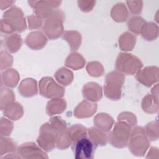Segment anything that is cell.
Wrapping results in <instances>:
<instances>
[{
  "instance_id": "obj_33",
  "label": "cell",
  "mask_w": 159,
  "mask_h": 159,
  "mask_svg": "<svg viewBox=\"0 0 159 159\" xmlns=\"http://www.w3.org/2000/svg\"><path fill=\"white\" fill-rule=\"evenodd\" d=\"M145 134L151 141L157 140L158 139V121H152L148 123L144 129Z\"/></svg>"
},
{
  "instance_id": "obj_34",
  "label": "cell",
  "mask_w": 159,
  "mask_h": 159,
  "mask_svg": "<svg viewBox=\"0 0 159 159\" xmlns=\"http://www.w3.org/2000/svg\"><path fill=\"white\" fill-rule=\"evenodd\" d=\"M72 145V141L67 132L66 129L59 133L56 147L59 150H65Z\"/></svg>"
},
{
  "instance_id": "obj_40",
  "label": "cell",
  "mask_w": 159,
  "mask_h": 159,
  "mask_svg": "<svg viewBox=\"0 0 159 159\" xmlns=\"http://www.w3.org/2000/svg\"><path fill=\"white\" fill-rule=\"evenodd\" d=\"M147 158H158V148L152 147L150 148V150L148 152V154L146 157Z\"/></svg>"
},
{
  "instance_id": "obj_17",
  "label": "cell",
  "mask_w": 159,
  "mask_h": 159,
  "mask_svg": "<svg viewBox=\"0 0 159 159\" xmlns=\"http://www.w3.org/2000/svg\"><path fill=\"white\" fill-rule=\"evenodd\" d=\"M66 107V102L65 99L60 98H53L47 103L46 111L48 116H53L63 112Z\"/></svg>"
},
{
  "instance_id": "obj_35",
  "label": "cell",
  "mask_w": 159,
  "mask_h": 159,
  "mask_svg": "<svg viewBox=\"0 0 159 159\" xmlns=\"http://www.w3.org/2000/svg\"><path fill=\"white\" fill-rule=\"evenodd\" d=\"M86 70L89 75L94 77L101 76L104 73V68L98 61H91L88 63Z\"/></svg>"
},
{
  "instance_id": "obj_38",
  "label": "cell",
  "mask_w": 159,
  "mask_h": 159,
  "mask_svg": "<svg viewBox=\"0 0 159 159\" xmlns=\"http://www.w3.org/2000/svg\"><path fill=\"white\" fill-rule=\"evenodd\" d=\"M118 120H124L131 126H134L137 124V119L134 114L129 112H123L117 117Z\"/></svg>"
},
{
  "instance_id": "obj_13",
  "label": "cell",
  "mask_w": 159,
  "mask_h": 159,
  "mask_svg": "<svg viewBox=\"0 0 159 159\" xmlns=\"http://www.w3.org/2000/svg\"><path fill=\"white\" fill-rule=\"evenodd\" d=\"M97 110V104L87 100L82 101L75 109L74 116L77 118H88L93 116Z\"/></svg>"
},
{
  "instance_id": "obj_3",
  "label": "cell",
  "mask_w": 159,
  "mask_h": 159,
  "mask_svg": "<svg viewBox=\"0 0 159 159\" xmlns=\"http://www.w3.org/2000/svg\"><path fill=\"white\" fill-rule=\"evenodd\" d=\"M124 80V75L119 71H113L108 73L104 85V93L106 97L111 100L120 99Z\"/></svg>"
},
{
  "instance_id": "obj_18",
  "label": "cell",
  "mask_w": 159,
  "mask_h": 159,
  "mask_svg": "<svg viewBox=\"0 0 159 159\" xmlns=\"http://www.w3.org/2000/svg\"><path fill=\"white\" fill-rule=\"evenodd\" d=\"M19 78L18 72L13 68L7 69L1 74V83L4 86L9 88L16 87L19 81Z\"/></svg>"
},
{
  "instance_id": "obj_24",
  "label": "cell",
  "mask_w": 159,
  "mask_h": 159,
  "mask_svg": "<svg viewBox=\"0 0 159 159\" xmlns=\"http://www.w3.org/2000/svg\"><path fill=\"white\" fill-rule=\"evenodd\" d=\"M136 37L130 32L123 33L119 38L120 48L123 51H130L135 47Z\"/></svg>"
},
{
  "instance_id": "obj_39",
  "label": "cell",
  "mask_w": 159,
  "mask_h": 159,
  "mask_svg": "<svg viewBox=\"0 0 159 159\" xmlns=\"http://www.w3.org/2000/svg\"><path fill=\"white\" fill-rule=\"evenodd\" d=\"M29 28L30 29H35L40 28L42 25V19L36 15H32L27 17Z\"/></svg>"
},
{
  "instance_id": "obj_16",
  "label": "cell",
  "mask_w": 159,
  "mask_h": 159,
  "mask_svg": "<svg viewBox=\"0 0 159 159\" xmlns=\"http://www.w3.org/2000/svg\"><path fill=\"white\" fill-rule=\"evenodd\" d=\"M95 127L104 131L108 132L111 129L114 120L111 116L106 113H99L98 114L93 120Z\"/></svg>"
},
{
  "instance_id": "obj_23",
  "label": "cell",
  "mask_w": 159,
  "mask_h": 159,
  "mask_svg": "<svg viewBox=\"0 0 159 159\" xmlns=\"http://www.w3.org/2000/svg\"><path fill=\"white\" fill-rule=\"evenodd\" d=\"M140 34L146 40L151 41L155 40L158 35V25L153 22L145 23L142 27Z\"/></svg>"
},
{
  "instance_id": "obj_32",
  "label": "cell",
  "mask_w": 159,
  "mask_h": 159,
  "mask_svg": "<svg viewBox=\"0 0 159 159\" xmlns=\"http://www.w3.org/2000/svg\"><path fill=\"white\" fill-rule=\"evenodd\" d=\"M145 23V20L140 16H135L131 17L127 22V27L129 30L135 34L139 35L143 24Z\"/></svg>"
},
{
  "instance_id": "obj_20",
  "label": "cell",
  "mask_w": 159,
  "mask_h": 159,
  "mask_svg": "<svg viewBox=\"0 0 159 159\" xmlns=\"http://www.w3.org/2000/svg\"><path fill=\"white\" fill-rule=\"evenodd\" d=\"M62 38L69 44L71 50L75 51L78 49L81 43V35L80 33L75 30L66 31L63 33Z\"/></svg>"
},
{
  "instance_id": "obj_7",
  "label": "cell",
  "mask_w": 159,
  "mask_h": 159,
  "mask_svg": "<svg viewBox=\"0 0 159 159\" xmlns=\"http://www.w3.org/2000/svg\"><path fill=\"white\" fill-rule=\"evenodd\" d=\"M71 145L76 159L93 158L94 152L98 146L87 135L78 139Z\"/></svg>"
},
{
  "instance_id": "obj_15",
  "label": "cell",
  "mask_w": 159,
  "mask_h": 159,
  "mask_svg": "<svg viewBox=\"0 0 159 159\" xmlns=\"http://www.w3.org/2000/svg\"><path fill=\"white\" fill-rule=\"evenodd\" d=\"M19 93L24 97L30 98L37 94V82L32 78L23 80L18 88Z\"/></svg>"
},
{
  "instance_id": "obj_21",
  "label": "cell",
  "mask_w": 159,
  "mask_h": 159,
  "mask_svg": "<svg viewBox=\"0 0 159 159\" xmlns=\"http://www.w3.org/2000/svg\"><path fill=\"white\" fill-rule=\"evenodd\" d=\"M65 64L67 67L77 70L84 67L85 60L81 54L73 52L67 57Z\"/></svg>"
},
{
  "instance_id": "obj_25",
  "label": "cell",
  "mask_w": 159,
  "mask_h": 159,
  "mask_svg": "<svg viewBox=\"0 0 159 159\" xmlns=\"http://www.w3.org/2000/svg\"><path fill=\"white\" fill-rule=\"evenodd\" d=\"M142 108L143 111L148 114L158 112V99H155L152 94H147L142 99Z\"/></svg>"
},
{
  "instance_id": "obj_10",
  "label": "cell",
  "mask_w": 159,
  "mask_h": 159,
  "mask_svg": "<svg viewBox=\"0 0 159 159\" xmlns=\"http://www.w3.org/2000/svg\"><path fill=\"white\" fill-rule=\"evenodd\" d=\"M17 154L23 158H48V157L40 146L34 142H25L17 148Z\"/></svg>"
},
{
  "instance_id": "obj_9",
  "label": "cell",
  "mask_w": 159,
  "mask_h": 159,
  "mask_svg": "<svg viewBox=\"0 0 159 159\" xmlns=\"http://www.w3.org/2000/svg\"><path fill=\"white\" fill-rule=\"evenodd\" d=\"M13 29L14 32H23L26 29L25 19L20 9L14 7L5 12L3 14V19Z\"/></svg>"
},
{
  "instance_id": "obj_2",
  "label": "cell",
  "mask_w": 159,
  "mask_h": 159,
  "mask_svg": "<svg viewBox=\"0 0 159 159\" xmlns=\"http://www.w3.org/2000/svg\"><path fill=\"white\" fill-rule=\"evenodd\" d=\"M131 125L124 120H118L107 135L109 142L116 148H124L128 145L131 134Z\"/></svg>"
},
{
  "instance_id": "obj_28",
  "label": "cell",
  "mask_w": 159,
  "mask_h": 159,
  "mask_svg": "<svg viewBox=\"0 0 159 159\" xmlns=\"http://www.w3.org/2000/svg\"><path fill=\"white\" fill-rule=\"evenodd\" d=\"M67 132L72 141V143L78 139L86 136L88 133L87 129L81 124H74L66 129Z\"/></svg>"
},
{
  "instance_id": "obj_4",
  "label": "cell",
  "mask_w": 159,
  "mask_h": 159,
  "mask_svg": "<svg viewBox=\"0 0 159 159\" xmlns=\"http://www.w3.org/2000/svg\"><path fill=\"white\" fill-rule=\"evenodd\" d=\"M64 20L65 14L59 9L53 11L51 16L47 18L43 25V31L50 39H56L62 35Z\"/></svg>"
},
{
  "instance_id": "obj_26",
  "label": "cell",
  "mask_w": 159,
  "mask_h": 159,
  "mask_svg": "<svg viewBox=\"0 0 159 159\" xmlns=\"http://www.w3.org/2000/svg\"><path fill=\"white\" fill-rule=\"evenodd\" d=\"M22 43L21 37L17 34H12L5 39V46L11 53H16L20 48Z\"/></svg>"
},
{
  "instance_id": "obj_36",
  "label": "cell",
  "mask_w": 159,
  "mask_h": 159,
  "mask_svg": "<svg viewBox=\"0 0 159 159\" xmlns=\"http://www.w3.org/2000/svg\"><path fill=\"white\" fill-rule=\"evenodd\" d=\"M14 127L13 123L7 119L1 118V136H8L11 134Z\"/></svg>"
},
{
  "instance_id": "obj_12",
  "label": "cell",
  "mask_w": 159,
  "mask_h": 159,
  "mask_svg": "<svg viewBox=\"0 0 159 159\" xmlns=\"http://www.w3.org/2000/svg\"><path fill=\"white\" fill-rule=\"evenodd\" d=\"M82 94L86 100L92 102L100 101L102 97L101 86L94 82H89L84 84L82 89Z\"/></svg>"
},
{
  "instance_id": "obj_11",
  "label": "cell",
  "mask_w": 159,
  "mask_h": 159,
  "mask_svg": "<svg viewBox=\"0 0 159 159\" xmlns=\"http://www.w3.org/2000/svg\"><path fill=\"white\" fill-rule=\"evenodd\" d=\"M135 78L143 85L150 87L158 81V68L155 66H147L139 70L136 73Z\"/></svg>"
},
{
  "instance_id": "obj_37",
  "label": "cell",
  "mask_w": 159,
  "mask_h": 159,
  "mask_svg": "<svg viewBox=\"0 0 159 159\" xmlns=\"http://www.w3.org/2000/svg\"><path fill=\"white\" fill-rule=\"evenodd\" d=\"M13 62L12 57L6 51L1 52V70H3L11 66Z\"/></svg>"
},
{
  "instance_id": "obj_8",
  "label": "cell",
  "mask_w": 159,
  "mask_h": 159,
  "mask_svg": "<svg viewBox=\"0 0 159 159\" xmlns=\"http://www.w3.org/2000/svg\"><path fill=\"white\" fill-rule=\"evenodd\" d=\"M39 91L41 96L47 98H58L63 96L64 88L57 84L52 77H43L39 81Z\"/></svg>"
},
{
  "instance_id": "obj_31",
  "label": "cell",
  "mask_w": 159,
  "mask_h": 159,
  "mask_svg": "<svg viewBox=\"0 0 159 159\" xmlns=\"http://www.w3.org/2000/svg\"><path fill=\"white\" fill-rule=\"evenodd\" d=\"M16 150V145L14 141L10 138L1 137L0 156L1 158L5 154L12 153Z\"/></svg>"
},
{
  "instance_id": "obj_22",
  "label": "cell",
  "mask_w": 159,
  "mask_h": 159,
  "mask_svg": "<svg viewBox=\"0 0 159 159\" xmlns=\"http://www.w3.org/2000/svg\"><path fill=\"white\" fill-rule=\"evenodd\" d=\"M2 111L6 117L13 120L19 119L24 114L22 106L17 102H14Z\"/></svg>"
},
{
  "instance_id": "obj_29",
  "label": "cell",
  "mask_w": 159,
  "mask_h": 159,
  "mask_svg": "<svg viewBox=\"0 0 159 159\" xmlns=\"http://www.w3.org/2000/svg\"><path fill=\"white\" fill-rule=\"evenodd\" d=\"M111 17L117 22H122L127 20L128 12L122 3H118L113 7L111 11Z\"/></svg>"
},
{
  "instance_id": "obj_27",
  "label": "cell",
  "mask_w": 159,
  "mask_h": 159,
  "mask_svg": "<svg viewBox=\"0 0 159 159\" xmlns=\"http://www.w3.org/2000/svg\"><path fill=\"white\" fill-rule=\"evenodd\" d=\"M55 78L56 80L63 86H68L73 80V72L65 68L62 67L58 69L55 73Z\"/></svg>"
},
{
  "instance_id": "obj_1",
  "label": "cell",
  "mask_w": 159,
  "mask_h": 159,
  "mask_svg": "<svg viewBox=\"0 0 159 159\" xmlns=\"http://www.w3.org/2000/svg\"><path fill=\"white\" fill-rule=\"evenodd\" d=\"M150 141L144 128L137 126L131 131L128 142L129 149L135 156L143 157L150 147Z\"/></svg>"
},
{
  "instance_id": "obj_5",
  "label": "cell",
  "mask_w": 159,
  "mask_h": 159,
  "mask_svg": "<svg viewBox=\"0 0 159 159\" xmlns=\"http://www.w3.org/2000/svg\"><path fill=\"white\" fill-rule=\"evenodd\" d=\"M59 132L49 122L43 124L39 131L37 139L38 145L46 152L52 151L56 146Z\"/></svg>"
},
{
  "instance_id": "obj_30",
  "label": "cell",
  "mask_w": 159,
  "mask_h": 159,
  "mask_svg": "<svg viewBox=\"0 0 159 159\" xmlns=\"http://www.w3.org/2000/svg\"><path fill=\"white\" fill-rule=\"evenodd\" d=\"M14 99L15 96L12 90L6 88H2L1 89V110L4 111L14 102Z\"/></svg>"
},
{
  "instance_id": "obj_19",
  "label": "cell",
  "mask_w": 159,
  "mask_h": 159,
  "mask_svg": "<svg viewBox=\"0 0 159 159\" xmlns=\"http://www.w3.org/2000/svg\"><path fill=\"white\" fill-rule=\"evenodd\" d=\"M89 138L97 145L100 146L106 145L108 139L106 132L97 127H91L88 129Z\"/></svg>"
},
{
  "instance_id": "obj_14",
  "label": "cell",
  "mask_w": 159,
  "mask_h": 159,
  "mask_svg": "<svg viewBox=\"0 0 159 159\" xmlns=\"http://www.w3.org/2000/svg\"><path fill=\"white\" fill-rule=\"evenodd\" d=\"M27 45L33 50H39L44 47L47 43V39L40 31L29 33L25 39Z\"/></svg>"
},
{
  "instance_id": "obj_6",
  "label": "cell",
  "mask_w": 159,
  "mask_h": 159,
  "mask_svg": "<svg viewBox=\"0 0 159 159\" xmlns=\"http://www.w3.org/2000/svg\"><path fill=\"white\" fill-rule=\"evenodd\" d=\"M142 66L143 63L137 57L128 53H120L116 61V70L126 75H134Z\"/></svg>"
}]
</instances>
